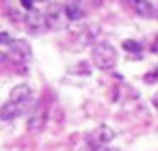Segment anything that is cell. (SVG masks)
Segmentation results:
<instances>
[{
    "label": "cell",
    "instance_id": "obj_17",
    "mask_svg": "<svg viewBox=\"0 0 158 151\" xmlns=\"http://www.w3.org/2000/svg\"><path fill=\"white\" fill-rule=\"evenodd\" d=\"M33 2H48V0H33Z\"/></svg>",
    "mask_w": 158,
    "mask_h": 151
},
{
    "label": "cell",
    "instance_id": "obj_15",
    "mask_svg": "<svg viewBox=\"0 0 158 151\" xmlns=\"http://www.w3.org/2000/svg\"><path fill=\"white\" fill-rule=\"evenodd\" d=\"M152 52H154V54H158V35H156V39H154V46H152Z\"/></svg>",
    "mask_w": 158,
    "mask_h": 151
},
{
    "label": "cell",
    "instance_id": "obj_12",
    "mask_svg": "<svg viewBox=\"0 0 158 151\" xmlns=\"http://www.w3.org/2000/svg\"><path fill=\"white\" fill-rule=\"evenodd\" d=\"M145 82H158V69H154V71H149V74H145V78H143Z\"/></svg>",
    "mask_w": 158,
    "mask_h": 151
},
{
    "label": "cell",
    "instance_id": "obj_2",
    "mask_svg": "<svg viewBox=\"0 0 158 151\" xmlns=\"http://www.w3.org/2000/svg\"><path fill=\"white\" fill-rule=\"evenodd\" d=\"M24 24H26V28H28V33H31V35H44V33L50 28L46 13H41V11H37V9H33V11H28V13H26Z\"/></svg>",
    "mask_w": 158,
    "mask_h": 151
},
{
    "label": "cell",
    "instance_id": "obj_4",
    "mask_svg": "<svg viewBox=\"0 0 158 151\" xmlns=\"http://www.w3.org/2000/svg\"><path fill=\"white\" fill-rule=\"evenodd\" d=\"M46 18H48L50 28H54V30H61V28H65V26L69 24V18H67V13H65V7H61V5H54V7L46 13Z\"/></svg>",
    "mask_w": 158,
    "mask_h": 151
},
{
    "label": "cell",
    "instance_id": "obj_10",
    "mask_svg": "<svg viewBox=\"0 0 158 151\" xmlns=\"http://www.w3.org/2000/svg\"><path fill=\"white\" fill-rule=\"evenodd\" d=\"M44 121H46V114H44V110H39L37 114H33L28 119V123H26L28 132H41L44 129Z\"/></svg>",
    "mask_w": 158,
    "mask_h": 151
},
{
    "label": "cell",
    "instance_id": "obj_7",
    "mask_svg": "<svg viewBox=\"0 0 158 151\" xmlns=\"http://www.w3.org/2000/svg\"><path fill=\"white\" fill-rule=\"evenodd\" d=\"M22 104H15V101H5L2 104V108H0V119H2V121H11L13 117H18L20 112H22Z\"/></svg>",
    "mask_w": 158,
    "mask_h": 151
},
{
    "label": "cell",
    "instance_id": "obj_14",
    "mask_svg": "<svg viewBox=\"0 0 158 151\" xmlns=\"http://www.w3.org/2000/svg\"><path fill=\"white\" fill-rule=\"evenodd\" d=\"M20 2H22V7L26 11H33V0H20Z\"/></svg>",
    "mask_w": 158,
    "mask_h": 151
},
{
    "label": "cell",
    "instance_id": "obj_13",
    "mask_svg": "<svg viewBox=\"0 0 158 151\" xmlns=\"http://www.w3.org/2000/svg\"><path fill=\"white\" fill-rule=\"evenodd\" d=\"M0 41H2V46H5V48H9V46H11V39H9V33H2V35H0Z\"/></svg>",
    "mask_w": 158,
    "mask_h": 151
},
{
    "label": "cell",
    "instance_id": "obj_16",
    "mask_svg": "<svg viewBox=\"0 0 158 151\" xmlns=\"http://www.w3.org/2000/svg\"><path fill=\"white\" fill-rule=\"evenodd\" d=\"M152 104H154V106H156V108H158V93H156V95H154V97H152Z\"/></svg>",
    "mask_w": 158,
    "mask_h": 151
},
{
    "label": "cell",
    "instance_id": "obj_8",
    "mask_svg": "<svg viewBox=\"0 0 158 151\" xmlns=\"http://www.w3.org/2000/svg\"><path fill=\"white\" fill-rule=\"evenodd\" d=\"M65 13L69 18V22H76V20H82L85 18V9L80 5V0H69L65 5Z\"/></svg>",
    "mask_w": 158,
    "mask_h": 151
},
{
    "label": "cell",
    "instance_id": "obj_6",
    "mask_svg": "<svg viewBox=\"0 0 158 151\" xmlns=\"http://www.w3.org/2000/svg\"><path fill=\"white\" fill-rule=\"evenodd\" d=\"M31 97H33L31 86H28V84H20V86H15V89L11 91V97H9V99H11V101H15V104H22V106H24Z\"/></svg>",
    "mask_w": 158,
    "mask_h": 151
},
{
    "label": "cell",
    "instance_id": "obj_3",
    "mask_svg": "<svg viewBox=\"0 0 158 151\" xmlns=\"http://www.w3.org/2000/svg\"><path fill=\"white\" fill-rule=\"evenodd\" d=\"M113 138H115V132H113L108 125H100V127H95V129L89 134V147H91L93 151H100V149H104V145L110 142Z\"/></svg>",
    "mask_w": 158,
    "mask_h": 151
},
{
    "label": "cell",
    "instance_id": "obj_1",
    "mask_svg": "<svg viewBox=\"0 0 158 151\" xmlns=\"http://www.w3.org/2000/svg\"><path fill=\"white\" fill-rule=\"evenodd\" d=\"M91 63L98 67V69H113L115 67V63H117V50L110 46V43H106V41H102V43H98L95 48H93V52H91Z\"/></svg>",
    "mask_w": 158,
    "mask_h": 151
},
{
    "label": "cell",
    "instance_id": "obj_9",
    "mask_svg": "<svg viewBox=\"0 0 158 151\" xmlns=\"http://www.w3.org/2000/svg\"><path fill=\"white\" fill-rule=\"evenodd\" d=\"M141 18H154V7L147 2V0H130V2H128Z\"/></svg>",
    "mask_w": 158,
    "mask_h": 151
},
{
    "label": "cell",
    "instance_id": "obj_11",
    "mask_svg": "<svg viewBox=\"0 0 158 151\" xmlns=\"http://www.w3.org/2000/svg\"><path fill=\"white\" fill-rule=\"evenodd\" d=\"M121 48L126 50V52H130V54H141V43L139 41H134V39H126L123 43H121Z\"/></svg>",
    "mask_w": 158,
    "mask_h": 151
},
{
    "label": "cell",
    "instance_id": "obj_5",
    "mask_svg": "<svg viewBox=\"0 0 158 151\" xmlns=\"http://www.w3.org/2000/svg\"><path fill=\"white\" fill-rule=\"evenodd\" d=\"M9 54H11V58L18 61V63H28V61H31V46H28V41H24V39L13 41V43L9 46Z\"/></svg>",
    "mask_w": 158,
    "mask_h": 151
}]
</instances>
